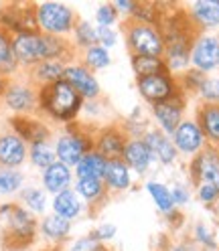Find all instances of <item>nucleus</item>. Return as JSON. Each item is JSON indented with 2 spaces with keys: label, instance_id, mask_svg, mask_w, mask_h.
Returning <instances> with one entry per match:
<instances>
[{
  "label": "nucleus",
  "instance_id": "1",
  "mask_svg": "<svg viewBox=\"0 0 219 251\" xmlns=\"http://www.w3.org/2000/svg\"><path fill=\"white\" fill-rule=\"evenodd\" d=\"M83 107V98L67 81L39 87V109L55 122H73Z\"/></svg>",
  "mask_w": 219,
  "mask_h": 251
},
{
  "label": "nucleus",
  "instance_id": "2",
  "mask_svg": "<svg viewBox=\"0 0 219 251\" xmlns=\"http://www.w3.org/2000/svg\"><path fill=\"white\" fill-rule=\"evenodd\" d=\"M0 221L4 227V245L8 249H23L33 243L39 223L30 211L19 202H6L0 207Z\"/></svg>",
  "mask_w": 219,
  "mask_h": 251
},
{
  "label": "nucleus",
  "instance_id": "3",
  "mask_svg": "<svg viewBox=\"0 0 219 251\" xmlns=\"http://www.w3.org/2000/svg\"><path fill=\"white\" fill-rule=\"evenodd\" d=\"M37 14V25L43 35H53V37H63L73 33L77 25V14L63 2H39L35 6Z\"/></svg>",
  "mask_w": 219,
  "mask_h": 251
},
{
  "label": "nucleus",
  "instance_id": "4",
  "mask_svg": "<svg viewBox=\"0 0 219 251\" xmlns=\"http://www.w3.org/2000/svg\"><path fill=\"white\" fill-rule=\"evenodd\" d=\"M126 43L132 57H164V37L159 26L128 21Z\"/></svg>",
  "mask_w": 219,
  "mask_h": 251
},
{
  "label": "nucleus",
  "instance_id": "5",
  "mask_svg": "<svg viewBox=\"0 0 219 251\" xmlns=\"http://www.w3.org/2000/svg\"><path fill=\"white\" fill-rule=\"evenodd\" d=\"M33 2H2L0 8V26L6 33L14 35H27V33H41L37 25Z\"/></svg>",
  "mask_w": 219,
  "mask_h": 251
},
{
  "label": "nucleus",
  "instance_id": "6",
  "mask_svg": "<svg viewBox=\"0 0 219 251\" xmlns=\"http://www.w3.org/2000/svg\"><path fill=\"white\" fill-rule=\"evenodd\" d=\"M93 150V138L83 134L82 130H67L63 136H59L55 142V154H57V162L65 164V166H77L80 160L87 152Z\"/></svg>",
  "mask_w": 219,
  "mask_h": 251
},
{
  "label": "nucleus",
  "instance_id": "7",
  "mask_svg": "<svg viewBox=\"0 0 219 251\" xmlns=\"http://www.w3.org/2000/svg\"><path fill=\"white\" fill-rule=\"evenodd\" d=\"M2 101L17 116H30L35 109H39V87L33 83L8 81Z\"/></svg>",
  "mask_w": 219,
  "mask_h": 251
},
{
  "label": "nucleus",
  "instance_id": "8",
  "mask_svg": "<svg viewBox=\"0 0 219 251\" xmlns=\"http://www.w3.org/2000/svg\"><path fill=\"white\" fill-rule=\"evenodd\" d=\"M138 91L146 101H150L152 105L168 101L170 98L177 96V83L168 73H156V75H148V77H138Z\"/></svg>",
  "mask_w": 219,
  "mask_h": 251
},
{
  "label": "nucleus",
  "instance_id": "9",
  "mask_svg": "<svg viewBox=\"0 0 219 251\" xmlns=\"http://www.w3.org/2000/svg\"><path fill=\"white\" fill-rule=\"evenodd\" d=\"M12 51L17 57L19 67L33 69L43 63V35L41 33H27L12 37Z\"/></svg>",
  "mask_w": 219,
  "mask_h": 251
},
{
  "label": "nucleus",
  "instance_id": "10",
  "mask_svg": "<svg viewBox=\"0 0 219 251\" xmlns=\"http://www.w3.org/2000/svg\"><path fill=\"white\" fill-rule=\"evenodd\" d=\"M191 63L201 73L217 69L219 67V39L211 35L199 37L191 47Z\"/></svg>",
  "mask_w": 219,
  "mask_h": 251
},
{
  "label": "nucleus",
  "instance_id": "11",
  "mask_svg": "<svg viewBox=\"0 0 219 251\" xmlns=\"http://www.w3.org/2000/svg\"><path fill=\"white\" fill-rule=\"evenodd\" d=\"M28 154L27 142L14 132H2L0 134V168H14L25 164Z\"/></svg>",
  "mask_w": 219,
  "mask_h": 251
},
{
  "label": "nucleus",
  "instance_id": "12",
  "mask_svg": "<svg viewBox=\"0 0 219 251\" xmlns=\"http://www.w3.org/2000/svg\"><path fill=\"white\" fill-rule=\"evenodd\" d=\"M63 81H67L83 100H98L100 83L85 65H65Z\"/></svg>",
  "mask_w": 219,
  "mask_h": 251
},
{
  "label": "nucleus",
  "instance_id": "13",
  "mask_svg": "<svg viewBox=\"0 0 219 251\" xmlns=\"http://www.w3.org/2000/svg\"><path fill=\"white\" fill-rule=\"evenodd\" d=\"M126 144H128L126 134L116 128H104L93 138V150L102 154L106 160H122Z\"/></svg>",
  "mask_w": 219,
  "mask_h": 251
},
{
  "label": "nucleus",
  "instance_id": "14",
  "mask_svg": "<svg viewBox=\"0 0 219 251\" xmlns=\"http://www.w3.org/2000/svg\"><path fill=\"white\" fill-rule=\"evenodd\" d=\"M152 114L156 118L161 126V132H164L166 136H173L175 130L179 128V124L183 122V100L177 93L175 98H170L168 101H163V103H156L152 105Z\"/></svg>",
  "mask_w": 219,
  "mask_h": 251
},
{
  "label": "nucleus",
  "instance_id": "15",
  "mask_svg": "<svg viewBox=\"0 0 219 251\" xmlns=\"http://www.w3.org/2000/svg\"><path fill=\"white\" fill-rule=\"evenodd\" d=\"M203 142H205V136H203L199 124L191 122V120H183L173 134V144L183 154L199 152L203 148Z\"/></svg>",
  "mask_w": 219,
  "mask_h": 251
},
{
  "label": "nucleus",
  "instance_id": "16",
  "mask_svg": "<svg viewBox=\"0 0 219 251\" xmlns=\"http://www.w3.org/2000/svg\"><path fill=\"white\" fill-rule=\"evenodd\" d=\"M12 124V132L19 134L27 144H37V142H49L51 130L47 128L43 122H39L33 116H14L10 120Z\"/></svg>",
  "mask_w": 219,
  "mask_h": 251
},
{
  "label": "nucleus",
  "instance_id": "17",
  "mask_svg": "<svg viewBox=\"0 0 219 251\" xmlns=\"http://www.w3.org/2000/svg\"><path fill=\"white\" fill-rule=\"evenodd\" d=\"M193 176L197 184H209L219 193V156L217 152H201L193 162Z\"/></svg>",
  "mask_w": 219,
  "mask_h": 251
},
{
  "label": "nucleus",
  "instance_id": "18",
  "mask_svg": "<svg viewBox=\"0 0 219 251\" xmlns=\"http://www.w3.org/2000/svg\"><path fill=\"white\" fill-rule=\"evenodd\" d=\"M144 144L150 152L152 158H159L163 164H173L177 158V148L173 144V140H168V136L161 130H152L144 138Z\"/></svg>",
  "mask_w": 219,
  "mask_h": 251
},
{
  "label": "nucleus",
  "instance_id": "19",
  "mask_svg": "<svg viewBox=\"0 0 219 251\" xmlns=\"http://www.w3.org/2000/svg\"><path fill=\"white\" fill-rule=\"evenodd\" d=\"M41 178H43V188L51 195H59V193L67 191V188L71 186V182H73L71 168L61 164V162H55L49 168H45Z\"/></svg>",
  "mask_w": 219,
  "mask_h": 251
},
{
  "label": "nucleus",
  "instance_id": "20",
  "mask_svg": "<svg viewBox=\"0 0 219 251\" xmlns=\"http://www.w3.org/2000/svg\"><path fill=\"white\" fill-rule=\"evenodd\" d=\"M122 160L128 164V168L136 170L138 175H142V172L148 170L150 162H152V156L144 144V140H128V144H126V150H124V156H122Z\"/></svg>",
  "mask_w": 219,
  "mask_h": 251
},
{
  "label": "nucleus",
  "instance_id": "21",
  "mask_svg": "<svg viewBox=\"0 0 219 251\" xmlns=\"http://www.w3.org/2000/svg\"><path fill=\"white\" fill-rule=\"evenodd\" d=\"M63 71H65V61H43L30 69V83L37 87L51 85L63 79Z\"/></svg>",
  "mask_w": 219,
  "mask_h": 251
},
{
  "label": "nucleus",
  "instance_id": "22",
  "mask_svg": "<svg viewBox=\"0 0 219 251\" xmlns=\"http://www.w3.org/2000/svg\"><path fill=\"white\" fill-rule=\"evenodd\" d=\"M83 205H82V199L77 197L75 191L67 188V191L59 193L53 197V213L61 219H67V221H73L82 215Z\"/></svg>",
  "mask_w": 219,
  "mask_h": 251
},
{
  "label": "nucleus",
  "instance_id": "23",
  "mask_svg": "<svg viewBox=\"0 0 219 251\" xmlns=\"http://www.w3.org/2000/svg\"><path fill=\"white\" fill-rule=\"evenodd\" d=\"M102 180L106 182L108 188H112V191H126V188H130V184H132L128 164L124 160H108Z\"/></svg>",
  "mask_w": 219,
  "mask_h": 251
},
{
  "label": "nucleus",
  "instance_id": "24",
  "mask_svg": "<svg viewBox=\"0 0 219 251\" xmlns=\"http://www.w3.org/2000/svg\"><path fill=\"white\" fill-rule=\"evenodd\" d=\"M106 164H108V160L104 158V156L98 154L96 150H91L80 160V164L75 166V176L77 178H100L102 180L104 172H106Z\"/></svg>",
  "mask_w": 219,
  "mask_h": 251
},
{
  "label": "nucleus",
  "instance_id": "25",
  "mask_svg": "<svg viewBox=\"0 0 219 251\" xmlns=\"http://www.w3.org/2000/svg\"><path fill=\"white\" fill-rule=\"evenodd\" d=\"M191 19L205 26H219V0H199L191 6Z\"/></svg>",
  "mask_w": 219,
  "mask_h": 251
},
{
  "label": "nucleus",
  "instance_id": "26",
  "mask_svg": "<svg viewBox=\"0 0 219 251\" xmlns=\"http://www.w3.org/2000/svg\"><path fill=\"white\" fill-rule=\"evenodd\" d=\"M39 231L51 241H63L69 235V231H71V221L61 219V217H57L53 213V215H47L39 223Z\"/></svg>",
  "mask_w": 219,
  "mask_h": 251
},
{
  "label": "nucleus",
  "instance_id": "27",
  "mask_svg": "<svg viewBox=\"0 0 219 251\" xmlns=\"http://www.w3.org/2000/svg\"><path fill=\"white\" fill-rule=\"evenodd\" d=\"M17 71H19V63L12 51V35L0 26V73L8 77Z\"/></svg>",
  "mask_w": 219,
  "mask_h": 251
},
{
  "label": "nucleus",
  "instance_id": "28",
  "mask_svg": "<svg viewBox=\"0 0 219 251\" xmlns=\"http://www.w3.org/2000/svg\"><path fill=\"white\" fill-rule=\"evenodd\" d=\"M199 128L203 136H207L213 142H219V105H205L199 114Z\"/></svg>",
  "mask_w": 219,
  "mask_h": 251
},
{
  "label": "nucleus",
  "instance_id": "29",
  "mask_svg": "<svg viewBox=\"0 0 219 251\" xmlns=\"http://www.w3.org/2000/svg\"><path fill=\"white\" fill-rule=\"evenodd\" d=\"M75 193H77V197L87 202H98L106 195V184L100 178H77Z\"/></svg>",
  "mask_w": 219,
  "mask_h": 251
},
{
  "label": "nucleus",
  "instance_id": "30",
  "mask_svg": "<svg viewBox=\"0 0 219 251\" xmlns=\"http://www.w3.org/2000/svg\"><path fill=\"white\" fill-rule=\"evenodd\" d=\"M28 158H30V162H33V166L45 170V168H49L51 164L57 162V154H55V148L49 142H37V144L28 146Z\"/></svg>",
  "mask_w": 219,
  "mask_h": 251
},
{
  "label": "nucleus",
  "instance_id": "31",
  "mask_svg": "<svg viewBox=\"0 0 219 251\" xmlns=\"http://www.w3.org/2000/svg\"><path fill=\"white\" fill-rule=\"evenodd\" d=\"M132 69L136 77H148L156 73H168L163 57H132Z\"/></svg>",
  "mask_w": 219,
  "mask_h": 251
},
{
  "label": "nucleus",
  "instance_id": "32",
  "mask_svg": "<svg viewBox=\"0 0 219 251\" xmlns=\"http://www.w3.org/2000/svg\"><path fill=\"white\" fill-rule=\"evenodd\" d=\"M146 191L150 193V197H152V201H154V205L159 207V211L161 213H164V215H170L175 211V202H173V197H170V191L164 186V184H161V182H148L146 184Z\"/></svg>",
  "mask_w": 219,
  "mask_h": 251
},
{
  "label": "nucleus",
  "instance_id": "33",
  "mask_svg": "<svg viewBox=\"0 0 219 251\" xmlns=\"http://www.w3.org/2000/svg\"><path fill=\"white\" fill-rule=\"evenodd\" d=\"M21 201H23L25 209L30 211V213H35V215H41L47 209V195H45V191H41V188H37V186L23 188L21 191Z\"/></svg>",
  "mask_w": 219,
  "mask_h": 251
},
{
  "label": "nucleus",
  "instance_id": "34",
  "mask_svg": "<svg viewBox=\"0 0 219 251\" xmlns=\"http://www.w3.org/2000/svg\"><path fill=\"white\" fill-rule=\"evenodd\" d=\"M25 176L21 170H14V168H0V195L8 197L19 193L23 188Z\"/></svg>",
  "mask_w": 219,
  "mask_h": 251
},
{
  "label": "nucleus",
  "instance_id": "35",
  "mask_svg": "<svg viewBox=\"0 0 219 251\" xmlns=\"http://www.w3.org/2000/svg\"><path fill=\"white\" fill-rule=\"evenodd\" d=\"M83 63H85V67H87L89 71H98V69L108 67L110 63H112V57H110L108 49H104V47L96 45V47H89V49H85V53H83Z\"/></svg>",
  "mask_w": 219,
  "mask_h": 251
},
{
  "label": "nucleus",
  "instance_id": "36",
  "mask_svg": "<svg viewBox=\"0 0 219 251\" xmlns=\"http://www.w3.org/2000/svg\"><path fill=\"white\" fill-rule=\"evenodd\" d=\"M73 35H75V45L77 47L89 49V47H96L98 45L96 26H91V23H87V21H77V25L73 28Z\"/></svg>",
  "mask_w": 219,
  "mask_h": 251
},
{
  "label": "nucleus",
  "instance_id": "37",
  "mask_svg": "<svg viewBox=\"0 0 219 251\" xmlns=\"http://www.w3.org/2000/svg\"><path fill=\"white\" fill-rule=\"evenodd\" d=\"M199 96L207 101H219V79L211 77V79H203V83L199 85Z\"/></svg>",
  "mask_w": 219,
  "mask_h": 251
},
{
  "label": "nucleus",
  "instance_id": "38",
  "mask_svg": "<svg viewBox=\"0 0 219 251\" xmlns=\"http://www.w3.org/2000/svg\"><path fill=\"white\" fill-rule=\"evenodd\" d=\"M96 21H98L100 26H112L118 21V12L112 6V2H110V4H102L96 10Z\"/></svg>",
  "mask_w": 219,
  "mask_h": 251
},
{
  "label": "nucleus",
  "instance_id": "39",
  "mask_svg": "<svg viewBox=\"0 0 219 251\" xmlns=\"http://www.w3.org/2000/svg\"><path fill=\"white\" fill-rule=\"evenodd\" d=\"M96 33H98V45L104 47V49L106 47L110 49V47H114L118 43V33L112 26H98Z\"/></svg>",
  "mask_w": 219,
  "mask_h": 251
},
{
  "label": "nucleus",
  "instance_id": "40",
  "mask_svg": "<svg viewBox=\"0 0 219 251\" xmlns=\"http://www.w3.org/2000/svg\"><path fill=\"white\" fill-rule=\"evenodd\" d=\"M91 237L96 239L98 243H102V241H110L116 235V225H112V223H104V225H98L96 229H93L91 233Z\"/></svg>",
  "mask_w": 219,
  "mask_h": 251
},
{
  "label": "nucleus",
  "instance_id": "41",
  "mask_svg": "<svg viewBox=\"0 0 219 251\" xmlns=\"http://www.w3.org/2000/svg\"><path fill=\"white\" fill-rule=\"evenodd\" d=\"M102 249V243H98L96 239L91 237V235H87V237H82L77 239L69 251H100Z\"/></svg>",
  "mask_w": 219,
  "mask_h": 251
},
{
  "label": "nucleus",
  "instance_id": "42",
  "mask_svg": "<svg viewBox=\"0 0 219 251\" xmlns=\"http://www.w3.org/2000/svg\"><path fill=\"white\" fill-rule=\"evenodd\" d=\"M197 193H199V199L203 202H213L219 197V193L215 191L213 186H209V184H197Z\"/></svg>",
  "mask_w": 219,
  "mask_h": 251
},
{
  "label": "nucleus",
  "instance_id": "43",
  "mask_svg": "<svg viewBox=\"0 0 219 251\" xmlns=\"http://www.w3.org/2000/svg\"><path fill=\"white\" fill-rule=\"evenodd\" d=\"M195 237H197V241L205 243L207 247H215V239H213V235L209 233V229H207L205 225H197V229H195Z\"/></svg>",
  "mask_w": 219,
  "mask_h": 251
},
{
  "label": "nucleus",
  "instance_id": "44",
  "mask_svg": "<svg viewBox=\"0 0 219 251\" xmlns=\"http://www.w3.org/2000/svg\"><path fill=\"white\" fill-rule=\"evenodd\" d=\"M170 197H173V202L175 205H185L187 201H189V193H187L185 186H173V191H170Z\"/></svg>",
  "mask_w": 219,
  "mask_h": 251
},
{
  "label": "nucleus",
  "instance_id": "45",
  "mask_svg": "<svg viewBox=\"0 0 219 251\" xmlns=\"http://www.w3.org/2000/svg\"><path fill=\"white\" fill-rule=\"evenodd\" d=\"M112 6L116 8L118 14H128V17H132L134 10H136V2H130V0H120V2H112Z\"/></svg>",
  "mask_w": 219,
  "mask_h": 251
},
{
  "label": "nucleus",
  "instance_id": "46",
  "mask_svg": "<svg viewBox=\"0 0 219 251\" xmlns=\"http://www.w3.org/2000/svg\"><path fill=\"white\" fill-rule=\"evenodd\" d=\"M6 87H8V77H6V75H2V73H0V100H2V96H4Z\"/></svg>",
  "mask_w": 219,
  "mask_h": 251
},
{
  "label": "nucleus",
  "instance_id": "47",
  "mask_svg": "<svg viewBox=\"0 0 219 251\" xmlns=\"http://www.w3.org/2000/svg\"><path fill=\"white\" fill-rule=\"evenodd\" d=\"M0 8H2V2H0Z\"/></svg>",
  "mask_w": 219,
  "mask_h": 251
}]
</instances>
